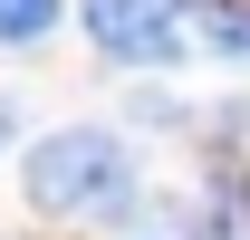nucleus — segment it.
Listing matches in <instances>:
<instances>
[{
  "label": "nucleus",
  "mask_w": 250,
  "mask_h": 240,
  "mask_svg": "<svg viewBox=\"0 0 250 240\" xmlns=\"http://www.w3.org/2000/svg\"><path fill=\"white\" fill-rule=\"evenodd\" d=\"M87 29H96V48L106 58H125V67H173L183 58V0H87Z\"/></svg>",
  "instance_id": "f03ea898"
},
{
  "label": "nucleus",
  "mask_w": 250,
  "mask_h": 240,
  "mask_svg": "<svg viewBox=\"0 0 250 240\" xmlns=\"http://www.w3.org/2000/svg\"><path fill=\"white\" fill-rule=\"evenodd\" d=\"M202 29H212V48L250 58V10H241V0H202Z\"/></svg>",
  "instance_id": "7ed1b4c3"
},
{
  "label": "nucleus",
  "mask_w": 250,
  "mask_h": 240,
  "mask_svg": "<svg viewBox=\"0 0 250 240\" xmlns=\"http://www.w3.org/2000/svg\"><path fill=\"white\" fill-rule=\"evenodd\" d=\"M135 173H125V144L106 125H58L48 144H29V202L39 211H125Z\"/></svg>",
  "instance_id": "f257e3e1"
},
{
  "label": "nucleus",
  "mask_w": 250,
  "mask_h": 240,
  "mask_svg": "<svg viewBox=\"0 0 250 240\" xmlns=\"http://www.w3.org/2000/svg\"><path fill=\"white\" fill-rule=\"evenodd\" d=\"M0 144H10V106H0Z\"/></svg>",
  "instance_id": "39448f33"
},
{
  "label": "nucleus",
  "mask_w": 250,
  "mask_h": 240,
  "mask_svg": "<svg viewBox=\"0 0 250 240\" xmlns=\"http://www.w3.org/2000/svg\"><path fill=\"white\" fill-rule=\"evenodd\" d=\"M58 29V0H0V39H48Z\"/></svg>",
  "instance_id": "20e7f679"
}]
</instances>
